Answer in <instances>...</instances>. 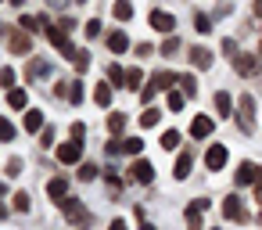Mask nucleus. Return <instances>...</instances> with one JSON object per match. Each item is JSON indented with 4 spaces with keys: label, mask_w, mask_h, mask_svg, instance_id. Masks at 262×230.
<instances>
[{
    "label": "nucleus",
    "mask_w": 262,
    "mask_h": 230,
    "mask_svg": "<svg viewBox=\"0 0 262 230\" xmlns=\"http://www.w3.org/2000/svg\"><path fill=\"white\" fill-rule=\"evenodd\" d=\"M18 173H22V158H11L8 162V176H18Z\"/></svg>",
    "instance_id": "obj_43"
},
{
    "label": "nucleus",
    "mask_w": 262,
    "mask_h": 230,
    "mask_svg": "<svg viewBox=\"0 0 262 230\" xmlns=\"http://www.w3.org/2000/svg\"><path fill=\"white\" fill-rule=\"evenodd\" d=\"M4 191H8V187H4V183H0V194H4Z\"/></svg>",
    "instance_id": "obj_52"
},
{
    "label": "nucleus",
    "mask_w": 262,
    "mask_h": 230,
    "mask_svg": "<svg viewBox=\"0 0 262 230\" xmlns=\"http://www.w3.org/2000/svg\"><path fill=\"white\" fill-rule=\"evenodd\" d=\"M36 26H40V22H36L33 15H22V18H18V29H26V33H33Z\"/></svg>",
    "instance_id": "obj_36"
},
{
    "label": "nucleus",
    "mask_w": 262,
    "mask_h": 230,
    "mask_svg": "<svg viewBox=\"0 0 262 230\" xmlns=\"http://www.w3.org/2000/svg\"><path fill=\"white\" fill-rule=\"evenodd\" d=\"M190 65H194V69H212V51L190 47Z\"/></svg>",
    "instance_id": "obj_10"
},
{
    "label": "nucleus",
    "mask_w": 262,
    "mask_h": 230,
    "mask_svg": "<svg viewBox=\"0 0 262 230\" xmlns=\"http://www.w3.org/2000/svg\"><path fill=\"white\" fill-rule=\"evenodd\" d=\"M15 208H18V212H26V208H29V194H26V191H18V194H15Z\"/></svg>",
    "instance_id": "obj_39"
},
{
    "label": "nucleus",
    "mask_w": 262,
    "mask_h": 230,
    "mask_svg": "<svg viewBox=\"0 0 262 230\" xmlns=\"http://www.w3.org/2000/svg\"><path fill=\"white\" fill-rule=\"evenodd\" d=\"M119 151H122V140H115V137H108V144H104V155H108V158H115Z\"/></svg>",
    "instance_id": "obj_34"
},
{
    "label": "nucleus",
    "mask_w": 262,
    "mask_h": 230,
    "mask_svg": "<svg viewBox=\"0 0 262 230\" xmlns=\"http://www.w3.org/2000/svg\"><path fill=\"white\" fill-rule=\"evenodd\" d=\"M0 140H15V126L8 119H0Z\"/></svg>",
    "instance_id": "obj_35"
},
{
    "label": "nucleus",
    "mask_w": 262,
    "mask_h": 230,
    "mask_svg": "<svg viewBox=\"0 0 262 230\" xmlns=\"http://www.w3.org/2000/svg\"><path fill=\"white\" fill-rule=\"evenodd\" d=\"M233 69H237L241 76H255V72H258V58H255V54H237V58H233Z\"/></svg>",
    "instance_id": "obj_6"
},
{
    "label": "nucleus",
    "mask_w": 262,
    "mask_h": 230,
    "mask_svg": "<svg viewBox=\"0 0 262 230\" xmlns=\"http://www.w3.org/2000/svg\"><path fill=\"white\" fill-rule=\"evenodd\" d=\"M79 4H86V0H79Z\"/></svg>",
    "instance_id": "obj_53"
},
{
    "label": "nucleus",
    "mask_w": 262,
    "mask_h": 230,
    "mask_svg": "<svg viewBox=\"0 0 262 230\" xmlns=\"http://www.w3.org/2000/svg\"><path fill=\"white\" fill-rule=\"evenodd\" d=\"M79 176H83V180H94V176H97V165H94V162H83Z\"/></svg>",
    "instance_id": "obj_38"
},
{
    "label": "nucleus",
    "mask_w": 262,
    "mask_h": 230,
    "mask_svg": "<svg viewBox=\"0 0 262 230\" xmlns=\"http://www.w3.org/2000/svg\"><path fill=\"white\" fill-rule=\"evenodd\" d=\"M215 108H219V115L226 119V115H233V101H230V94L226 90H219L215 94Z\"/></svg>",
    "instance_id": "obj_20"
},
{
    "label": "nucleus",
    "mask_w": 262,
    "mask_h": 230,
    "mask_svg": "<svg viewBox=\"0 0 262 230\" xmlns=\"http://www.w3.org/2000/svg\"><path fill=\"white\" fill-rule=\"evenodd\" d=\"M69 101H72V104L83 101V83H69Z\"/></svg>",
    "instance_id": "obj_33"
},
{
    "label": "nucleus",
    "mask_w": 262,
    "mask_h": 230,
    "mask_svg": "<svg viewBox=\"0 0 262 230\" xmlns=\"http://www.w3.org/2000/svg\"><path fill=\"white\" fill-rule=\"evenodd\" d=\"M165 101H169V108H172V112H180V108H183V101H187V94H183V90H165Z\"/></svg>",
    "instance_id": "obj_24"
},
{
    "label": "nucleus",
    "mask_w": 262,
    "mask_h": 230,
    "mask_svg": "<svg viewBox=\"0 0 262 230\" xmlns=\"http://www.w3.org/2000/svg\"><path fill=\"white\" fill-rule=\"evenodd\" d=\"M11 4H15V8H22V4H26V0H11Z\"/></svg>",
    "instance_id": "obj_50"
},
{
    "label": "nucleus",
    "mask_w": 262,
    "mask_h": 230,
    "mask_svg": "<svg viewBox=\"0 0 262 230\" xmlns=\"http://www.w3.org/2000/svg\"><path fill=\"white\" fill-rule=\"evenodd\" d=\"M115 18L119 22H129L133 18V4H129V0H119V4H115Z\"/></svg>",
    "instance_id": "obj_25"
},
{
    "label": "nucleus",
    "mask_w": 262,
    "mask_h": 230,
    "mask_svg": "<svg viewBox=\"0 0 262 230\" xmlns=\"http://www.w3.org/2000/svg\"><path fill=\"white\" fill-rule=\"evenodd\" d=\"M126 47H129V40H126V33H122V29H115V33L108 36V51H112V54H122Z\"/></svg>",
    "instance_id": "obj_14"
},
{
    "label": "nucleus",
    "mask_w": 262,
    "mask_h": 230,
    "mask_svg": "<svg viewBox=\"0 0 262 230\" xmlns=\"http://www.w3.org/2000/svg\"><path fill=\"white\" fill-rule=\"evenodd\" d=\"M108 83H112V87H126V72H122L115 61L108 65Z\"/></svg>",
    "instance_id": "obj_22"
},
{
    "label": "nucleus",
    "mask_w": 262,
    "mask_h": 230,
    "mask_svg": "<svg viewBox=\"0 0 262 230\" xmlns=\"http://www.w3.org/2000/svg\"><path fill=\"white\" fill-rule=\"evenodd\" d=\"M155 94H158L155 87H144V94H140V101H144V104H151V101H155Z\"/></svg>",
    "instance_id": "obj_45"
},
{
    "label": "nucleus",
    "mask_w": 262,
    "mask_h": 230,
    "mask_svg": "<svg viewBox=\"0 0 262 230\" xmlns=\"http://www.w3.org/2000/svg\"><path fill=\"white\" fill-rule=\"evenodd\" d=\"M79 158H83V144H79V140L58 144V162H61V165H76Z\"/></svg>",
    "instance_id": "obj_4"
},
{
    "label": "nucleus",
    "mask_w": 262,
    "mask_h": 230,
    "mask_svg": "<svg viewBox=\"0 0 262 230\" xmlns=\"http://www.w3.org/2000/svg\"><path fill=\"white\" fill-rule=\"evenodd\" d=\"M223 54H230V61L237 58V44L233 40H223Z\"/></svg>",
    "instance_id": "obj_41"
},
{
    "label": "nucleus",
    "mask_w": 262,
    "mask_h": 230,
    "mask_svg": "<svg viewBox=\"0 0 262 230\" xmlns=\"http://www.w3.org/2000/svg\"><path fill=\"white\" fill-rule=\"evenodd\" d=\"M176 47H180V44H176V40H172V36H169V40H165V44H162V54H165V58H169V54H172V51H176Z\"/></svg>",
    "instance_id": "obj_44"
},
{
    "label": "nucleus",
    "mask_w": 262,
    "mask_h": 230,
    "mask_svg": "<svg viewBox=\"0 0 262 230\" xmlns=\"http://www.w3.org/2000/svg\"><path fill=\"white\" fill-rule=\"evenodd\" d=\"M86 36H90V40H94V36H101V22H97V18H90V22H86Z\"/></svg>",
    "instance_id": "obj_40"
},
{
    "label": "nucleus",
    "mask_w": 262,
    "mask_h": 230,
    "mask_svg": "<svg viewBox=\"0 0 262 230\" xmlns=\"http://www.w3.org/2000/svg\"><path fill=\"white\" fill-rule=\"evenodd\" d=\"M47 72H51L47 61H33V65H29V76H47Z\"/></svg>",
    "instance_id": "obj_37"
},
{
    "label": "nucleus",
    "mask_w": 262,
    "mask_h": 230,
    "mask_svg": "<svg viewBox=\"0 0 262 230\" xmlns=\"http://www.w3.org/2000/svg\"><path fill=\"white\" fill-rule=\"evenodd\" d=\"M58 205L65 208V216H69V219H72L76 226H83V223H90V212H86V208H83V205H79L76 198H61Z\"/></svg>",
    "instance_id": "obj_3"
},
{
    "label": "nucleus",
    "mask_w": 262,
    "mask_h": 230,
    "mask_svg": "<svg viewBox=\"0 0 262 230\" xmlns=\"http://www.w3.org/2000/svg\"><path fill=\"white\" fill-rule=\"evenodd\" d=\"M176 83H180V90H183L187 97L198 94V79H194V76H176Z\"/></svg>",
    "instance_id": "obj_23"
},
{
    "label": "nucleus",
    "mask_w": 262,
    "mask_h": 230,
    "mask_svg": "<svg viewBox=\"0 0 262 230\" xmlns=\"http://www.w3.org/2000/svg\"><path fill=\"white\" fill-rule=\"evenodd\" d=\"M251 115H255V97L244 94V97H241V130H244V133H251Z\"/></svg>",
    "instance_id": "obj_7"
},
{
    "label": "nucleus",
    "mask_w": 262,
    "mask_h": 230,
    "mask_svg": "<svg viewBox=\"0 0 262 230\" xmlns=\"http://www.w3.org/2000/svg\"><path fill=\"white\" fill-rule=\"evenodd\" d=\"M172 83H176L172 72H155V76H151V87H155V90H172Z\"/></svg>",
    "instance_id": "obj_17"
},
{
    "label": "nucleus",
    "mask_w": 262,
    "mask_h": 230,
    "mask_svg": "<svg viewBox=\"0 0 262 230\" xmlns=\"http://www.w3.org/2000/svg\"><path fill=\"white\" fill-rule=\"evenodd\" d=\"M40 140H43V148H54V130H43V137H40Z\"/></svg>",
    "instance_id": "obj_46"
},
{
    "label": "nucleus",
    "mask_w": 262,
    "mask_h": 230,
    "mask_svg": "<svg viewBox=\"0 0 262 230\" xmlns=\"http://www.w3.org/2000/svg\"><path fill=\"white\" fill-rule=\"evenodd\" d=\"M29 47H33L29 33H11V51L15 54H29Z\"/></svg>",
    "instance_id": "obj_15"
},
{
    "label": "nucleus",
    "mask_w": 262,
    "mask_h": 230,
    "mask_svg": "<svg viewBox=\"0 0 262 230\" xmlns=\"http://www.w3.org/2000/svg\"><path fill=\"white\" fill-rule=\"evenodd\" d=\"M208 133H212V119H208V115H198V119L190 122V137L201 140V137H208Z\"/></svg>",
    "instance_id": "obj_11"
},
{
    "label": "nucleus",
    "mask_w": 262,
    "mask_h": 230,
    "mask_svg": "<svg viewBox=\"0 0 262 230\" xmlns=\"http://www.w3.org/2000/svg\"><path fill=\"white\" fill-rule=\"evenodd\" d=\"M108 230H129V226H126V219H112V226H108Z\"/></svg>",
    "instance_id": "obj_47"
},
{
    "label": "nucleus",
    "mask_w": 262,
    "mask_h": 230,
    "mask_svg": "<svg viewBox=\"0 0 262 230\" xmlns=\"http://www.w3.org/2000/svg\"><path fill=\"white\" fill-rule=\"evenodd\" d=\"M194 29H198V33H212V22H208V15H194Z\"/></svg>",
    "instance_id": "obj_32"
},
{
    "label": "nucleus",
    "mask_w": 262,
    "mask_h": 230,
    "mask_svg": "<svg viewBox=\"0 0 262 230\" xmlns=\"http://www.w3.org/2000/svg\"><path fill=\"white\" fill-rule=\"evenodd\" d=\"M86 137V126L83 122H72V140H83Z\"/></svg>",
    "instance_id": "obj_42"
},
{
    "label": "nucleus",
    "mask_w": 262,
    "mask_h": 230,
    "mask_svg": "<svg viewBox=\"0 0 262 230\" xmlns=\"http://www.w3.org/2000/svg\"><path fill=\"white\" fill-rule=\"evenodd\" d=\"M201 212H205V208H201L198 201L187 205V226H190V230H205V226H201Z\"/></svg>",
    "instance_id": "obj_16"
},
{
    "label": "nucleus",
    "mask_w": 262,
    "mask_h": 230,
    "mask_svg": "<svg viewBox=\"0 0 262 230\" xmlns=\"http://www.w3.org/2000/svg\"><path fill=\"white\" fill-rule=\"evenodd\" d=\"M255 15H262V0H255Z\"/></svg>",
    "instance_id": "obj_48"
},
{
    "label": "nucleus",
    "mask_w": 262,
    "mask_h": 230,
    "mask_svg": "<svg viewBox=\"0 0 262 230\" xmlns=\"http://www.w3.org/2000/svg\"><path fill=\"white\" fill-rule=\"evenodd\" d=\"M190 162H194V158H190V151H183V155L176 158V169H172V173H176V180H187V176H190Z\"/></svg>",
    "instance_id": "obj_18"
},
{
    "label": "nucleus",
    "mask_w": 262,
    "mask_h": 230,
    "mask_svg": "<svg viewBox=\"0 0 262 230\" xmlns=\"http://www.w3.org/2000/svg\"><path fill=\"white\" fill-rule=\"evenodd\" d=\"M223 216H226V219H233V223H248L244 198H237V194H226V198H223Z\"/></svg>",
    "instance_id": "obj_2"
},
{
    "label": "nucleus",
    "mask_w": 262,
    "mask_h": 230,
    "mask_svg": "<svg viewBox=\"0 0 262 230\" xmlns=\"http://www.w3.org/2000/svg\"><path fill=\"white\" fill-rule=\"evenodd\" d=\"M258 223H262V216H258Z\"/></svg>",
    "instance_id": "obj_54"
},
{
    "label": "nucleus",
    "mask_w": 262,
    "mask_h": 230,
    "mask_svg": "<svg viewBox=\"0 0 262 230\" xmlns=\"http://www.w3.org/2000/svg\"><path fill=\"white\" fill-rule=\"evenodd\" d=\"M8 104H11V108H15V112H22V108H26V104H29V97H26V94H22V90H11V94H8Z\"/></svg>",
    "instance_id": "obj_26"
},
{
    "label": "nucleus",
    "mask_w": 262,
    "mask_h": 230,
    "mask_svg": "<svg viewBox=\"0 0 262 230\" xmlns=\"http://www.w3.org/2000/svg\"><path fill=\"white\" fill-rule=\"evenodd\" d=\"M226 155H230V151H226V144H212V148L205 151V165L215 173V169H223V165H226Z\"/></svg>",
    "instance_id": "obj_5"
},
{
    "label": "nucleus",
    "mask_w": 262,
    "mask_h": 230,
    "mask_svg": "<svg viewBox=\"0 0 262 230\" xmlns=\"http://www.w3.org/2000/svg\"><path fill=\"white\" fill-rule=\"evenodd\" d=\"M126 180L129 183H151L155 180V165L147 158H133V165L126 169Z\"/></svg>",
    "instance_id": "obj_1"
},
{
    "label": "nucleus",
    "mask_w": 262,
    "mask_h": 230,
    "mask_svg": "<svg viewBox=\"0 0 262 230\" xmlns=\"http://www.w3.org/2000/svg\"><path fill=\"white\" fill-rule=\"evenodd\" d=\"M122 130H126V115H122V112H112V115H108V133L115 137V133H122Z\"/></svg>",
    "instance_id": "obj_21"
},
{
    "label": "nucleus",
    "mask_w": 262,
    "mask_h": 230,
    "mask_svg": "<svg viewBox=\"0 0 262 230\" xmlns=\"http://www.w3.org/2000/svg\"><path fill=\"white\" fill-rule=\"evenodd\" d=\"M151 26H155L158 33H172V29H176V18H172L169 11H151Z\"/></svg>",
    "instance_id": "obj_9"
},
{
    "label": "nucleus",
    "mask_w": 262,
    "mask_h": 230,
    "mask_svg": "<svg viewBox=\"0 0 262 230\" xmlns=\"http://www.w3.org/2000/svg\"><path fill=\"white\" fill-rule=\"evenodd\" d=\"M158 119H162V112H158V108H144V115H140V126H158Z\"/></svg>",
    "instance_id": "obj_27"
},
{
    "label": "nucleus",
    "mask_w": 262,
    "mask_h": 230,
    "mask_svg": "<svg viewBox=\"0 0 262 230\" xmlns=\"http://www.w3.org/2000/svg\"><path fill=\"white\" fill-rule=\"evenodd\" d=\"M140 230H155V226H151V223H140Z\"/></svg>",
    "instance_id": "obj_49"
},
{
    "label": "nucleus",
    "mask_w": 262,
    "mask_h": 230,
    "mask_svg": "<svg viewBox=\"0 0 262 230\" xmlns=\"http://www.w3.org/2000/svg\"><path fill=\"white\" fill-rule=\"evenodd\" d=\"M162 148H165V151L180 148V133H176V130H165V133H162Z\"/></svg>",
    "instance_id": "obj_28"
},
{
    "label": "nucleus",
    "mask_w": 262,
    "mask_h": 230,
    "mask_svg": "<svg viewBox=\"0 0 262 230\" xmlns=\"http://www.w3.org/2000/svg\"><path fill=\"white\" fill-rule=\"evenodd\" d=\"M258 173H262V169H255L251 162H241V165H237V183H255Z\"/></svg>",
    "instance_id": "obj_13"
},
{
    "label": "nucleus",
    "mask_w": 262,
    "mask_h": 230,
    "mask_svg": "<svg viewBox=\"0 0 262 230\" xmlns=\"http://www.w3.org/2000/svg\"><path fill=\"white\" fill-rule=\"evenodd\" d=\"M140 83H144L140 69H129V72H126V87H129V90H140Z\"/></svg>",
    "instance_id": "obj_29"
},
{
    "label": "nucleus",
    "mask_w": 262,
    "mask_h": 230,
    "mask_svg": "<svg viewBox=\"0 0 262 230\" xmlns=\"http://www.w3.org/2000/svg\"><path fill=\"white\" fill-rule=\"evenodd\" d=\"M22 122H26V133H36V130H43V112L40 108H29Z\"/></svg>",
    "instance_id": "obj_12"
},
{
    "label": "nucleus",
    "mask_w": 262,
    "mask_h": 230,
    "mask_svg": "<svg viewBox=\"0 0 262 230\" xmlns=\"http://www.w3.org/2000/svg\"><path fill=\"white\" fill-rule=\"evenodd\" d=\"M0 87L15 90V69H0Z\"/></svg>",
    "instance_id": "obj_31"
},
{
    "label": "nucleus",
    "mask_w": 262,
    "mask_h": 230,
    "mask_svg": "<svg viewBox=\"0 0 262 230\" xmlns=\"http://www.w3.org/2000/svg\"><path fill=\"white\" fill-rule=\"evenodd\" d=\"M47 194H51V201L69 198V180H65V176H51V180H47Z\"/></svg>",
    "instance_id": "obj_8"
},
{
    "label": "nucleus",
    "mask_w": 262,
    "mask_h": 230,
    "mask_svg": "<svg viewBox=\"0 0 262 230\" xmlns=\"http://www.w3.org/2000/svg\"><path fill=\"white\" fill-rule=\"evenodd\" d=\"M4 216H8V208H4V205H0V219H4Z\"/></svg>",
    "instance_id": "obj_51"
},
{
    "label": "nucleus",
    "mask_w": 262,
    "mask_h": 230,
    "mask_svg": "<svg viewBox=\"0 0 262 230\" xmlns=\"http://www.w3.org/2000/svg\"><path fill=\"white\" fill-rule=\"evenodd\" d=\"M122 151H129V155H140V151H144V140H140V137H129V140H122Z\"/></svg>",
    "instance_id": "obj_30"
},
{
    "label": "nucleus",
    "mask_w": 262,
    "mask_h": 230,
    "mask_svg": "<svg viewBox=\"0 0 262 230\" xmlns=\"http://www.w3.org/2000/svg\"><path fill=\"white\" fill-rule=\"evenodd\" d=\"M94 101H97L101 108H108V104H112V83H97V90H94Z\"/></svg>",
    "instance_id": "obj_19"
}]
</instances>
